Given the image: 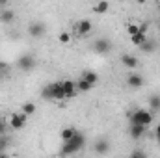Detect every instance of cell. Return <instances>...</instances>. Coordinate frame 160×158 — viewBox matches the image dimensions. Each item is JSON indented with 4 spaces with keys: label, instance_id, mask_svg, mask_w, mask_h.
Returning <instances> with one entry per match:
<instances>
[{
    "label": "cell",
    "instance_id": "cell-24",
    "mask_svg": "<svg viewBox=\"0 0 160 158\" xmlns=\"http://www.w3.org/2000/svg\"><path fill=\"white\" fill-rule=\"evenodd\" d=\"M58 41H60L62 45H69V43H71V36H69L67 32H60V34H58Z\"/></svg>",
    "mask_w": 160,
    "mask_h": 158
},
{
    "label": "cell",
    "instance_id": "cell-22",
    "mask_svg": "<svg viewBox=\"0 0 160 158\" xmlns=\"http://www.w3.org/2000/svg\"><path fill=\"white\" fill-rule=\"evenodd\" d=\"M138 48H140L142 52H153V50L157 48V45H155V43H151V41H145V43H143L142 47H138Z\"/></svg>",
    "mask_w": 160,
    "mask_h": 158
},
{
    "label": "cell",
    "instance_id": "cell-11",
    "mask_svg": "<svg viewBox=\"0 0 160 158\" xmlns=\"http://www.w3.org/2000/svg\"><path fill=\"white\" fill-rule=\"evenodd\" d=\"M28 34H30L32 37H41V36L45 34V26H43L41 22H32V24L28 26Z\"/></svg>",
    "mask_w": 160,
    "mask_h": 158
},
{
    "label": "cell",
    "instance_id": "cell-15",
    "mask_svg": "<svg viewBox=\"0 0 160 158\" xmlns=\"http://www.w3.org/2000/svg\"><path fill=\"white\" fill-rule=\"evenodd\" d=\"M145 41H147V34H143V32H138L136 36H132V37H130V43H132V45H136V47H142Z\"/></svg>",
    "mask_w": 160,
    "mask_h": 158
},
{
    "label": "cell",
    "instance_id": "cell-23",
    "mask_svg": "<svg viewBox=\"0 0 160 158\" xmlns=\"http://www.w3.org/2000/svg\"><path fill=\"white\" fill-rule=\"evenodd\" d=\"M138 32H140V24L132 22V24H128V26H127V34H128L130 37H132V36H136Z\"/></svg>",
    "mask_w": 160,
    "mask_h": 158
},
{
    "label": "cell",
    "instance_id": "cell-14",
    "mask_svg": "<svg viewBox=\"0 0 160 158\" xmlns=\"http://www.w3.org/2000/svg\"><path fill=\"white\" fill-rule=\"evenodd\" d=\"M130 138L132 140H140L143 134H145V126H142V125H130Z\"/></svg>",
    "mask_w": 160,
    "mask_h": 158
},
{
    "label": "cell",
    "instance_id": "cell-16",
    "mask_svg": "<svg viewBox=\"0 0 160 158\" xmlns=\"http://www.w3.org/2000/svg\"><path fill=\"white\" fill-rule=\"evenodd\" d=\"M75 84H77V91H82V93H88V91H91V87H93L89 82H86L84 78H78Z\"/></svg>",
    "mask_w": 160,
    "mask_h": 158
},
{
    "label": "cell",
    "instance_id": "cell-26",
    "mask_svg": "<svg viewBox=\"0 0 160 158\" xmlns=\"http://www.w3.org/2000/svg\"><path fill=\"white\" fill-rule=\"evenodd\" d=\"M0 136H6V121H0Z\"/></svg>",
    "mask_w": 160,
    "mask_h": 158
},
{
    "label": "cell",
    "instance_id": "cell-6",
    "mask_svg": "<svg viewBox=\"0 0 160 158\" xmlns=\"http://www.w3.org/2000/svg\"><path fill=\"white\" fill-rule=\"evenodd\" d=\"M127 86L128 87H134V89H140L143 86V77L140 73H128L127 77Z\"/></svg>",
    "mask_w": 160,
    "mask_h": 158
},
{
    "label": "cell",
    "instance_id": "cell-4",
    "mask_svg": "<svg viewBox=\"0 0 160 158\" xmlns=\"http://www.w3.org/2000/svg\"><path fill=\"white\" fill-rule=\"evenodd\" d=\"M26 116L24 114H11L9 117H8V125L13 128V130H21V128H24V125H26Z\"/></svg>",
    "mask_w": 160,
    "mask_h": 158
},
{
    "label": "cell",
    "instance_id": "cell-25",
    "mask_svg": "<svg viewBox=\"0 0 160 158\" xmlns=\"http://www.w3.org/2000/svg\"><path fill=\"white\" fill-rule=\"evenodd\" d=\"M130 158H147V153H145L143 149H134V151L130 153Z\"/></svg>",
    "mask_w": 160,
    "mask_h": 158
},
{
    "label": "cell",
    "instance_id": "cell-21",
    "mask_svg": "<svg viewBox=\"0 0 160 158\" xmlns=\"http://www.w3.org/2000/svg\"><path fill=\"white\" fill-rule=\"evenodd\" d=\"M149 104H151V110H160V95H153L151 99H149Z\"/></svg>",
    "mask_w": 160,
    "mask_h": 158
},
{
    "label": "cell",
    "instance_id": "cell-9",
    "mask_svg": "<svg viewBox=\"0 0 160 158\" xmlns=\"http://www.w3.org/2000/svg\"><path fill=\"white\" fill-rule=\"evenodd\" d=\"M93 151H95L97 155H106V153L110 151V141H108V140H97L95 145H93Z\"/></svg>",
    "mask_w": 160,
    "mask_h": 158
},
{
    "label": "cell",
    "instance_id": "cell-17",
    "mask_svg": "<svg viewBox=\"0 0 160 158\" xmlns=\"http://www.w3.org/2000/svg\"><path fill=\"white\" fill-rule=\"evenodd\" d=\"M77 132H78V130H75V128L67 126V128H63V130H62L60 138H62L63 141H69V140H73V138H75V134H77Z\"/></svg>",
    "mask_w": 160,
    "mask_h": 158
},
{
    "label": "cell",
    "instance_id": "cell-12",
    "mask_svg": "<svg viewBox=\"0 0 160 158\" xmlns=\"http://www.w3.org/2000/svg\"><path fill=\"white\" fill-rule=\"evenodd\" d=\"M121 63H123L125 67H128V69H136L140 62H138L136 56H132V54H125V56L121 58Z\"/></svg>",
    "mask_w": 160,
    "mask_h": 158
},
{
    "label": "cell",
    "instance_id": "cell-30",
    "mask_svg": "<svg viewBox=\"0 0 160 158\" xmlns=\"http://www.w3.org/2000/svg\"><path fill=\"white\" fill-rule=\"evenodd\" d=\"M158 143H160V138H158Z\"/></svg>",
    "mask_w": 160,
    "mask_h": 158
},
{
    "label": "cell",
    "instance_id": "cell-13",
    "mask_svg": "<svg viewBox=\"0 0 160 158\" xmlns=\"http://www.w3.org/2000/svg\"><path fill=\"white\" fill-rule=\"evenodd\" d=\"M93 13H97V15H104L108 9H110V2H106V0H101V2H97V4H93Z\"/></svg>",
    "mask_w": 160,
    "mask_h": 158
},
{
    "label": "cell",
    "instance_id": "cell-7",
    "mask_svg": "<svg viewBox=\"0 0 160 158\" xmlns=\"http://www.w3.org/2000/svg\"><path fill=\"white\" fill-rule=\"evenodd\" d=\"M93 48H95V52H99V54H106V52H110L112 43L108 39H104V37H101V39H97L93 43Z\"/></svg>",
    "mask_w": 160,
    "mask_h": 158
},
{
    "label": "cell",
    "instance_id": "cell-19",
    "mask_svg": "<svg viewBox=\"0 0 160 158\" xmlns=\"http://www.w3.org/2000/svg\"><path fill=\"white\" fill-rule=\"evenodd\" d=\"M22 114L28 117V116H32V114H36V104L34 102H24L22 104Z\"/></svg>",
    "mask_w": 160,
    "mask_h": 158
},
{
    "label": "cell",
    "instance_id": "cell-28",
    "mask_svg": "<svg viewBox=\"0 0 160 158\" xmlns=\"http://www.w3.org/2000/svg\"><path fill=\"white\" fill-rule=\"evenodd\" d=\"M155 136H157V140L160 138V125L157 126V128H155Z\"/></svg>",
    "mask_w": 160,
    "mask_h": 158
},
{
    "label": "cell",
    "instance_id": "cell-27",
    "mask_svg": "<svg viewBox=\"0 0 160 158\" xmlns=\"http://www.w3.org/2000/svg\"><path fill=\"white\" fill-rule=\"evenodd\" d=\"M8 69H9V65H8V63H4V62H0V71H4V73H6Z\"/></svg>",
    "mask_w": 160,
    "mask_h": 158
},
{
    "label": "cell",
    "instance_id": "cell-10",
    "mask_svg": "<svg viewBox=\"0 0 160 158\" xmlns=\"http://www.w3.org/2000/svg\"><path fill=\"white\" fill-rule=\"evenodd\" d=\"M62 89H63L65 97H73V95L77 93V84H75L73 80H63V82H62Z\"/></svg>",
    "mask_w": 160,
    "mask_h": 158
},
{
    "label": "cell",
    "instance_id": "cell-18",
    "mask_svg": "<svg viewBox=\"0 0 160 158\" xmlns=\"http://www.w3.org/2000/svg\"><path fill=\"white\" fill-rule=\"evenodd\" d=\"M82 78L86 80V82H89L91 86H95V84L99 82V77H97V75H95L93 71H86V73L82 75Z\"/></svg>",
    "mask_w": 160,
    "mask_h": 158
},
{
    "label": "cell",
    "instance_id": "cell-1",
    "mask_svg": "<svg viewBox=\"0 0 160 158\" xmlns=\"http://www.w3.org/2000/svg\"><path fill=\"white\" fill-rule=\"evenodd\" d=\"M84 147H86V134L77 132L73 140H69V141H63V145H62V155H63V156L75 155V153L82 151Z\"/></svg>",
    "mask_w": 160,
    "mask_h": 158
},
{
    "label": "cell",
    "instance_id": "cell-8",
    "mask_svg": "<svg viewBox=\"0 0 160 158\" xmlns=\"http://www.w3.org/2000/svg\"><path fill=\"white\" fill-rule=\"evenodd\" d=\"M34 65H36V60H34V56H30V54H24V56H21V58H19V67H21L22 71H30Z\"/></svg>",
    "mask_w": 160,
    "mask_h": 158
},
{
    "label": "cell",
    "instance_id": "cell-5",
    "mask_svg": "<svg viewBox=\"0 0 160 158\" xmlns=\"http://www.w3.org/2000/svg\"><path fill=\"white\" fill-rule=\"evenodd\" d=\"M91 30H93V22L89 19H80L78 22L75 24V32L78 36H89Z\"/></svg>",
    "mask_w": 160,
    "mask_h": 158
},
{
    "label": "cell",
    "instance_id": "cell-29",
    "mask_svg": "<svg viewBox=\"0 0 160 158\" xmlns=\"http://www.w3.org/2000/svg\"><path fill=\"white\" fill-rule=\"evenodd\" d=\"M158 30H160V21H158Z\"/></svg>",
    "mask_w": 160,
    "mask_h": 158
},
{
    "label": "cell",
    "instance_id": "cell-20",
    "mask_svg": "<svg viewBox=\"0 0 160 158\" xmlns=\"http://www.w3.org/2000/svg\"><path fill=\"white\" fill-rule=\"evenodd\" d=\"M13 17H15V15H13L11 9H4V11L0 13V21H2V22H11Z\"/></svg>",
    "mask_w": 160,
    "mask_h": 158
},
{
    "label": "cell",
    "instance_id": "cell-3",
    "mask_svg": "<svg viewBox=\"0 0 160 158\" xmlns=\"http://www.w3.org/2000/svg\"><path fill=\"white\" fill-rule=\"evenodd\" d=\"M43 99H56V101H62V99H67L65 97V93H63V89H62V82H54V84H48V86H45L43 87Z\"/></svg>",
    "mask_w": 160,
    "mask_h": 158
},
{
    "label": "cell",
    "instance_id": "cell-2",
    "mask_svg": "<svg viewBox=\"0 0 160 158\" xmlns=\"http://www.w3.org/2000/svg\"><path fill=\"white\" fill-rule=\"evenodd\" d=\"M153 123V114L151 110H145V108H138L130 114V125H142V126H149Z\"/></svg>",
    "mask_w": 160,
    "mask_h": 158
}]
</instances>
